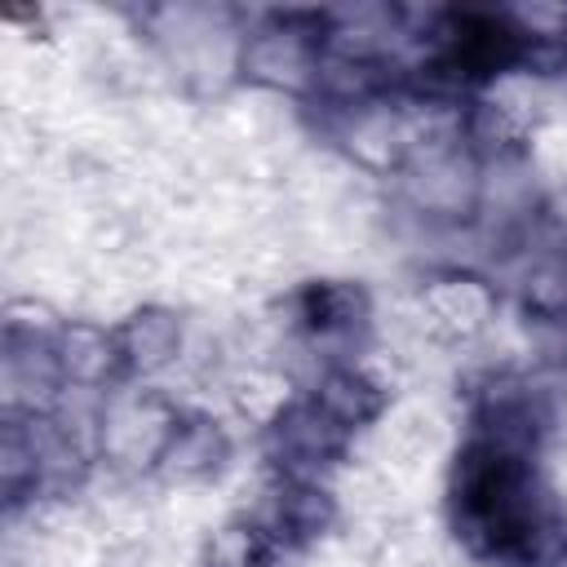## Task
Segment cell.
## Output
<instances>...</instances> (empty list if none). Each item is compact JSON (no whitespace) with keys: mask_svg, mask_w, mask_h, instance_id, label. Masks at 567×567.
Wrapping results in <instances>:
<instances>
[{"mask_svg":"<svg viewBox=\"0 0 567 567\" xmlns=\"http://www.w3.org/2000/svg\"><path fill=\"white\" fill-rule=\"evenodd\" d=\"M461 509H465V523L478 536H487L496 554L523 558V563L540 558L545 540L558 532L545 518L540 496L532 492V474L501 452L470 456L461 478Z\"/></svg>","mask_w":567,"mask_h":567,"instance_id":"obj_1","label":"cell"}]
</instances>
